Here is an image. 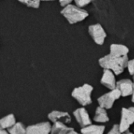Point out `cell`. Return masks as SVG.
<instances>
[{
    "instance_id": "cell-1",
    "label": "cell",
    "mask_w": 134,
    "mask_h": 134,
    "mask_svg": "<svg viewBox=\"0 0 134 134\" xmlns=\"http://www.w3.org/2000/svg\"><path fill=\"white\" fill-rule=\"evenodd\" d=\"M128 61V55L115 57L109 53L99 59V64L104 69L111 70L116 75H119L124 71V69L127 67Z\"/></svg>"
},
{
    "instance_id": "cell-9",
    "label": "cell",
    "mask_w": 134,
    "mask_h": 134,
    "mask_svg": "<svg viewBox=\"0 0 134 134\" xmlns=\"http://www.w3.org/2000/svg\"><path fill=\"white\" fill-rule=\"evenodd\" d=\"M74 116L76 119L79 126L82 128L91 125V120L87 111L84 108H78L74 111Z\"/></svg>"
},
{
    "instance_id": "cell-10",
    "label": "cell",
    "mask_w": 134,
    "mask_h": 134,
    "mask_svg": "<svg viewBox=\"0 0 134 134\" xmlns=\"http://www.w3.org/2000/svg\"><path fill=\"white\" fill-rule=\"evenodd\" d=\"M134 83L130 79H121L117 82L116 89L119 90L122 97H128L132 95L133 92Z\"/></svg>"
},
{
    "instance_id": "cell-17",
    "label": "cell",
    "mask_w": 134,
    "mask_h": 134,
    "mask_svg": "<svg viewBox=\"0 0 134 134\" xmlns=\"http://www.w3.org/2000/svg\"><path fill=\"white\" fill-rule=\"evenodd\" d=\"M66 127H67V126L64 122H54L53 126H52L50 134H59L63 130H64Z\"/></svg>"
},
{
    "instance_id": "cell-2",
    "label": "cell",
    "mask_w": 134,
    "mask_h": 134,
    "mask_svg": "<svg viewBox=\"0 0 134 134\" xmlns=\"http://www.w3.org/2000/svg\"><path fill=\"white\" fill-rule=\"evenodd\" d=\"M60 13L71 24L83 21L89 16V13L86 9L72 4L64 6L60 11Z\"/></svg>"
},
{
    "instance_id": "cell-16",
    "label": "cell",
    "mask_w": 134,
    "mask_h": 134,
    "mask_svg": "<svg viewBox=\"0 0 134 134\" xmlns=\"http://www.w3.org/2000/svg\"><path fill=\"white\" fill-rule=\"evenodd\" d=\"M8 132L9 134H27V128H25L21 122H17L13 126L8 129Z\"/></svg>"
},
{
    "instance_id": "cell-25",
    "label": "cell",
    "mask_w": 134,
    "mask_h": 134,
    "mask_svg": "<svg viewBox=\"0 0 134 134\" xmlns=\"http://www.w3.org/2000/svg\"><path fill=\"white\" fill-rule=\"evenodd\" d=\"M132 101L134 103V86H133V92L132 93Z\"/></svg>"
},
{
    "instance_id": "cell-27",
    "label": "cell",
    "mask_w": 134,
    "mask_h": 134,
    "mask_svg": "<svg viewBox=\"0 0 134 134\" xmlns=\"http://www.w3.org/2000/svg\"><path fill=\"white\" fill-rule=\"evenodd\" d=\"M42 1H46V2H48V1H55V0H42Z\"/></svg>"
},
{
    "instance_id": "cell-11",
    "label": "cell",
    "mask_w": 134,
    "mask_h": 134,
    "mask_svg": "<svg viewBox=\"0 0 134 134\" xmlns=\"http://www.w3.org/2000/svg\"><path fill=\"white\" fill-rule=\"evenodd\" d=\"M48 118L53 122H61L64 123H69L71 121V116L69 115L68 113L59 111H53L50 112L48 115Z\"/></svg>"
},
{
    "instance_id": "cell-12",
    "label": "cell",
    "mask_w": 134,
    "mask_h": 134,
    "mask_svg": "<svg viewBox=\"0 0 134 134\" xmlns=\"http://www.w3.org/2000/svg\"><path fill=\"white\" fill-rule=\"evenodd\" d=\"M129 48L122 44H111L110 46V54L115 57L127 56L129 53Z\"/></svg>"
},
{
    "instance_id": "cell-22",
    "label": "cell",
    "mask_w": 134,
    "mask_h": 134,
    "mask_svg": "<svg viewBox=\"0 0 134 134\" xmlns=\"http://www.w3.org/2000/svg\"><path fill=\"white\" fill-rule=\"evenodd\" d=\"M59 134H79L77 132H75L73 128H70V127H66L64 130H63Z\"/></svg>"
},
{
    "instance_id": "cell-26",
    "label": "cell",
    "mask_w": 134,
    "mask_h": 134,
    "mask_svg": "<svg viewBox=\"0 0 134 134\" xmlns=\"http://www.w3.org/2000/svg\"><path fill=\"white\" fill-rule=\"evenodd\" d=\"M124 134H133L132 133H130V132H129V131H126V132H125Z\"/></svg>"
},
{
    "instance_id": "cell-4",
    "label": "cell",
    "mask_w": 134,
    "mask_h": 134,
    "mask_svg": "<svg viewBox=\"0 0 134 134\" xmlns=\"http://www.w3.org/2000/svg\"><path fill=\"white\" fill-rule=\"evenodd\" d=\"M121 97V93L118 89L111 90V91L104 94L100 97L98 98V104L100 107L105 109H110L112 108L115 101Z\"/></svg>"
},
{
    "instance_id": "cell-13",
    "label": "cell",
    "mask_w": 134,
    "mask_h": 134,
    "mask_svg": "<svg viewBox=\"0 0 134 134\" xmlns=\"http://www.w3.org/2000/svg\"><path fill=\"white\" fill-rule=\"evenodd\" d=\"M105 130L104 126L90 125L81 130L82 134H104Z\"/></svg>"
},
{
    "instance_id": "cell-6",
    "label": "cell",
    "mask_w": 134,
    "mask_h": 134,
    "mask_svg": "<svg viewBox=\"0 0 134 134\" xmlns=\"http://www.w3.org/2000/svg\"><path fill=\"white\" fill-rule=\"evenodd\" d=\"M89 34L92 37L94 42L99 46H102L104 43L105 38H107V34L104 29V27L100 24H95L90 25Z\"/></svg>"
},
{
    "instance_id": "cell-3",
    "label": "cell",
    "mask_w": 134,
    "mask_h": 134,
    "mask_svg": "<svg viewBox=\"0 0 134 134\" xmlns=\"http://www.w3.org/2000/svg\"><path fill=\"white\" fill-rule=\"evenodd\" d=\"M93 87L90 84H84L82 86L77 87L73 90L71 96L82 106L89 105L92 103L91 93Z\"/></svg>"
},
{
    "instance_id": "cell-19",
    "label": "cell",
    "mask_w": 134,
    "mask_h": 134,
    "mask_svg": "<svg viewBox=\"0 0 134 134\" xmlns=\"http://www.w3.org/2000/svg\"><path fill=\"white\" fill-rule=\"evenodd\" d=\"M73 1L75 2L76 5H78L81 8H83V7L86 6L87 5H89L90 3H91L94 0H73Z\"/></svg>"
},
{
    "instance_id": "cell-18",
    "label": "cell",
    "mask_w": 134,
    "mask_h": 134,
    "mask_svg": "<svg viewBox=\"0 0 134 134\" xmlns=\"http://www.w3.org/2000/svg\"><path fill=\"white\" fill-rule=\"evenodd\" d=\"M18 2H21L22 4H24L27 7L38 9L40 5V2L42 0H17Z\"/></svg>"
},
{
    "instance_id": "cell-14",
    "label": "cell",
    "mask_w": 134,
    "mask_h": 134,
    "mask_svg": "<svg viewBox=\"0 0 134 134\" xmlns=\"http://www.w3.org/2000/svg\"><path fill=\"white\" fill-rule=\"evenodd\" d=\"M94 121L97 122H108L109 121V118L108 115V113L106 111V109L99 106L95 112L94 116Z\"/></svg>"
},
{
    "instance_id": "cell-28",
    "label": "cell",
    "mask_w": 134,
    "mask_h": 134,
    "mask_svg": "<svg viewBox=\"0 0 134 134\" xmlns=\"http://www.w3.org/2000/svg\"><path fill=\"white\" fill-rule=\"evenodd\" d=\"M133 81H134V75H133Z\"/></svg>"
},
{
    "instance_id": "cell-7",
    "label": "cell",
    "mask_w": 134,
    "mask_h": 134,
    "mask_svg": "<svg viewBox=\"0 0 134 134\" xmlns=\"http://www.w3.org/2000/svg\"><path fill=\"white\" fill-rule=\"evenodd\" d=\"M52 126L49 122H40L35 125L27 127V134H49L51 133Z\"/></svg>"
},
{
    "instance_id": "cell-21",
    "label": "cell",
    "mask_w": 134,
    "mask_h": 134,
    "mask_svg": "<svg viewBox=\"0 0 134 134\" xmlns=\"http://www.w3.org/2000/svg\"><path fill=\"white\" fill-rule=\"evenodd\" d=\"M108 134H122V133L120 131V128L119 125H114Z\"/></svg>"
},
{
    "instance_id": "cell-8",
    "label": "cell",
    "mask_w": 134,
    "mask_h": 134,
    "mask_svg": "<svg viewBox=\"0 0 134 134\" xmlns=\"http://www.w3.org/2000/svg\"><path fill=\"white\" fill-rule=\"evenodd\" d=\"M115 73L109 69H104L103 75L100 79V82L103 86L108 88L109 90H114L116 88V81Z\"/></svg>"
},
{
    "instance_id": "cell-20",
    "label": "cell",
    "mask_w": 134,
    "mask_h": 134,
    "mask_svg": "<svg viewBox=\"0 0 134 134\" xmlns=\"http://www.w3.org/2000/svg\"><path fill=\"white\" fill-rule=\"evenodd\" d=\"M126 68H128V71H129L130 75H134V59L129 60Z\"/></svg>"
},
{
    "instance_id": "cell-15",
    "label": "cell",
    "mask_w": 134,
    "mask_h": 134,
    "mask_svg": "<svg viewBox=\"0 0 134 134\" xmlns=\"http://www.w3.org/2000/svg\"><path fill=\"white\" fill-rule=\"evenodd\" d=\"M16 124V119L13 115H9L0 120L1 129H9Z\"/></svg>"
},
{
    "instance_id": "cell-5",
    "label": "cell",
    "mask_w": 134,
    "mask_h": 134,
    "mask_svg": "<svg viewBox=\"0 0 134 134\" xmlns=\"http://www.w3.org/2000/svg\"><path fill=\"white\" fill-rule=\"evenodd\" d=\"M134 123V107L122 109V116L119 124L120 131L123 133L128 131L130 126Z\"/></svg>"
},
{
    "instance_id": "cell-23",
    "label": "cell",
    "mask_w": 134,
    "mask_h": 134,
    "mask_svg": "<svg viewBox=\"0 0 134 134\" xmlns=\"http://www.w3.org/2000/svg\"><path fill=\"white\" fill-rule=\"evenodd\" d=\"M73 0H59V2H60V5L61 6H66L67 5H69L71 3Z\"/></svg>"
},
{
    "instance_id": "cell-24",
    "label": "cell",
    "mask_w": 134,
    "mask_h": 134,
    "mask_svg": "<svg viewBox=\"0 0 134 134\" xmlns=\"http://www.w3.org/2000/svg\"><path fill=\"white\" fill-rule=\"evenodd\" d=\"M0 134H9L6 131H5L4 130H2V129H1V130H0Z\"/></svg>"
}]
</instances>
